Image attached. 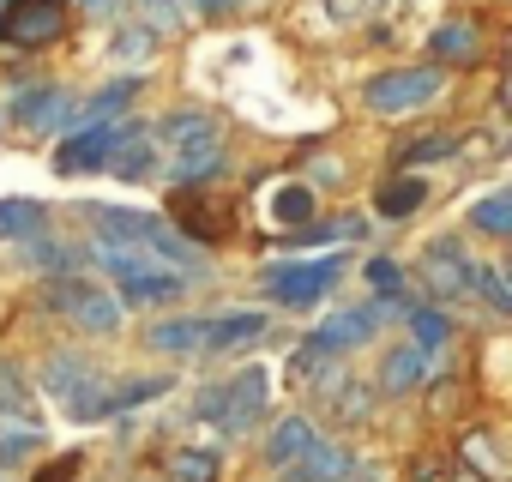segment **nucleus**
<instances>
[{
	"label": "nucleus",
	"instance_id": "1",
	"mask_svg": "<svg viewBox=\"0 0 512 482\" xmlns=\"http://www.w3.org/2000/svg\"><path fill=\"white\" fill-rule=\"evenodd\" d=\"M266 398H272V374H266V368H241V374L205 386V392L193 398V410H199L205 422H217L223 434H247L253 422L266 416Z\"/></svg>",
	"mask_w": 512,
	"mask_h": 482
},
{
	"label": "nucleus",
	"instance_id": "2",
	"mask_svg": "<svg viewBox=\"0 0 512 482\" xmlns=\"http://www.w3.org/2000/svg\"><path fill=\"white\" fill-rule=\"evenodd\" d=\"M43 386L61 398V410H67L73 422L109 416V386H103V374H97L79 350H55V356L43 362Z\"/></svg>",
	"mask_w": 512,
	"mask_h": 482
},
{
	"label": "nucleus",
	"instance_id": "3",
	"mask_svg": "<svg viewBox=\"0 0 512 482\" xmlns=\"http://www.w3.org/2000/svg\"><path fill=\"white\" fill-rule=\"evenodd\" d=\"M43 302H49V308H61V314H67L79 332H91V338H109V332L121 326V296H115V290L85 284V272H79V278H49Z\"/></svg>",
	"mask_w": 512,
	"mask_h": 482
},
{
	"label": "nucleus",
	"instance_id": "4",
	"mask_svg": "<svg viewBox=\"0 0 512 482\" xmlns=\"http://www.w3.org/2000/svg\"><path fill=\"white\" fill-rule=\"evenodd\" d=\"M440 67H392V73H380V79H368V109L374 115H416V109H428L434 97H440Z\"/></svg>",
	"mask_w": 512,
	"mask_h": 482
},
{
	"label": "nucleus",
	"instance_id": "5",
	"mask_svg": "<svg viewBox=\"0 0 512 482\" xmlns=\"http://www.w3.org/2000/svg\"><path fill=\"white\" fill-rule=\"evenodd\" d=\"M0 37L13 49H49L67 37V7L61 0H13L7 19H0Z\"/></svg>",
	"mask_w": 512,
	"mask_h": 482
},
{
	"label": "nucleus",
	"instance_id": "6",
	"mask_svg": "<svg viewBox=\"0 0 512 482\" xmlns=\"http://www.w3.org/2000/svg\"><path fill=\"white\" fill-rule=\"evenodd\" d=\"M344 278V260H314V266H272L266 272V290L278 308H314L332 284Z\"/></svg>",
	"mask_w": 512,
	"mask_h": 482
},
{
	"label": "nucleus",
	"instance_id": "7",
	"mask_svg": "<svg viewBox=\"0 0 512 482\" xmlns=\"http://www.w3.org/2000/svg\"><path fill=\"white\" fill-rule=\"evenodd\" d=\"M380 320H386V302H374V308H344V314H332V320H320V332H314V344L326 350V356H344V350H362L374 332H380Z\"/></svg>",
	"mask_w": 512,
	"mask_h": 482
},
{
	"label": "nucleus",
	"instance_id": "8",
	"mask_svg": "<svg viewBox=\"0 0 512 482\" xmlns=\"http://www.w3.org/2000/svg\"><path fill=\"white\" fill-rule=\"evenodd\" d=\"M187 290V272H175V266H145V272H127L121 284H115V296H121V308H163V302H175Z\"/></svg>",
	"mask_w": 512,
	"mask_h": 482
},
{
	"label": "nucleus",
	"instance_id": "9",
	"mask_svg": "<svg viewBox=\"0 0 512 482\" xmlns=\"http://www.w3.org/2000/svg\"><path fill=\"white\" fill-rule=\"evenodd\" d=\"M422 278L434 296H476V266L458 254V241H434L422 254Z\"/></svg>",
	"mask_w": 512,
	"mask_h": 482
},
{
	"label": "nucleus",
	"instance_id": "10",
	"mask_svg": "<svg viewBox=\"0 0 512 482\" xmlns=\"http://www.w3.org/2000/svg\"><path fill=\"white\" fill-rule=\"evenodd\" d=\"M115 139H121V127H73V133H67V145L55 151V169H61V175L103 169V163L115 157Z\"/></svg>",
	"mask_w": 512,
	"mask_h": 482
},
{
	"label": "nucleus",
	"instance_id": "11",
	"mask_svg": "<svg viewBox=\"0 0 512 482\" xmlns=\"http://www.w3.org/2000/svg\"><path fill=\"white\" fill-rule=\"evenodd\" d=\"M356 470V458H350V446H338V440H314L296 464H284L278 476L284 482H344Z\"/></svg>",
	"mask_w": 512,
	"mask_h": 482
},
{
	"label": "nucleus",
	"instance_id": "12",
	"mask_svg": "<svg viewBox=\"0 0 512 482\" xmlns=\"http://www.w3.org/2000/svg\"><path fill=\"white\" fill-rule=\"evenodd\" d=\"M19 260L31 272H49V278H79L85 260H91V248H79V241H55V235H31L25 248H19Z\"/></svg>",
	"mask_w": 512,
	"mask_h": 482
},
{
	"label": "nucleus",
	"instance_id": "13",
	"mask_svg": "<svg viewBox=\"0 0 512 482\" xmlns=\"http://www.w3.org/2000/svg\"><path fill=\"white\" fill-rule=\"evenodd\" d=\"M169 211H175V229L193 235V241H223L229 235V205H211L205 193H175Z\"/></svg>",
	"mask_w": 512,
	"mask_h": 482
},
{
	"label": "nucleus",
	"instance_id": "14",
	"mask_svg": "<svg viewBox=\"0 0 512 482\" xmlns=\"http://www.w3.org/2000/svg\"><path fill=\"white\" fill-rule=\"evenodd\" d=\"M73 115V97L67 91H55V85H37V91H19L13 97V121L19 127H61ZM79 121V115H73Z\"/></svg>",
	"mask_w": 512,
	"mask_h": 482
},
{
	"label": "nucleus",
	"instance_id": "15",
	"mask_svg": "<svg viewBox=\"0 0 512 482\" xmlns=\"http://www.w3.org/2000/svg\"><path fill=\"white\" fill-rule=\"evenodd\" d=\"M145 344H151L157 356H193V350H211V320H193V314H181V320H157Z\"/></svg>",
	"mask_w": 512,
	"mask_h": 482
},
{
	"label": "nucleus",
	"instance_id": "16",
	"mask_svg": "<svg viewBox=\"0 0 512 482\" xmlns=\"http://www.w3.org/2000/svg\"><path fill=\"white\" fill-rule=\"evenodd\" d=\"M422 374H428V350L410 338V344L386 350V362H380V392L404 398V392H416V386H422Z\"/></svg>",
	"mask_w": 512,
	"mask_h": 482
},
{
	"label": "nucleus",
	"instance_id": "17",
	"mask_svg": "<svg viewBox=\"0 0 512 482\" xmlns=\"http://www.w3.org/2000/svg\"><path fill=\"white\" fill-rule=\"evenodd\" d=\"M91 223L103 229V235H115V241H157V229H163V217H145V211H127V205H91Z\"/></svg>",
	"mask_w": 512,
	"mask_h": 482
},
{
	"label": "nucleus",
	"instance_id": "18",
	"mask_svg": "<svg viewBox=\"0 0 512 482\" xmlns=\"http://www.w3.org/2000/svg\"><path fill=\"white\" fill-rule=\"evenodd\" d=\"M428 49H434L440 61H452V67H470V61L482 55V31H476L470 19H446V25L428 37Z\"/></svg>",
	"mask_w": 512,
	"mask_h": 482
},
{
	"label": "nucleus",
	"instance_id": "19",
	"mask_svg": "<svg viewBox=\"0 0 512 482\" xmlns=\"http://www.w3.org/2000/svg\"><path fill=\"white\" fill-rule=\"evenodd\" d=\"M314 440H320V434H314V422H308V416H284V422L272 428V440H266V458H272V470L296 464V458H302Z\"/></svg>",
	"mask_w": 512,
	"mask_h": 482
},
{
	"label": "nucleus",
	"instance_id": "20",
	"mask_svg": "<svg viewBox=\"0 0 512 482\" xmlns=\"http://www.w3.org/2000/svg\"><path fill=\"white\" fill-rule=\"evenodd\" d=\"M151 163H157V151H151V133H145V127H121L109 169H115V175H127V181H139V175H151Z\"/></svg>",
	"mask_w": 512,
	"mask_h": 482
},
{
	"label": "nucleus",
	"instance_id": "21",
	"mask_svg": "<svg viewBox=\"0 0 512 482\" xmlns=\"http://www.w3.org/2000/svg\"><path fill=\"white\" fill-rule=\"evenodd\" d=\"M133 97H139V79H115V85H103V91L79 109V121H73V127H109Z\"/></svg>",
	"mask_w": 512,
	"mask_h": 482
},
{
	"label": "nucleus",
	"instance_id": "22",
	"mask_svg": "<svg viewBox=\"0 0 512 482\" xmlns=\"http://www.w3.org/2000/svg\"><path fill=\"white\" fill-rule=\"evenodd\" d=\"M43 217H49L43 199H0V241H31Z\"/></svg>",
	"mask_w": 512,
	"mask_h": 482
},
{
	"label": "nucleus",
	"instance_id": "23",
	"mask_svg": "<svg viewBox=\"0 0 512 482\" xmlns=\"http://www.w3.org/2000/svg\"><path fill=\"white\" fill-rule=\"evenodd\" d=\"M422 199H428V181H422V175H392L374 205H380V217H410Z\"/></svg>",
	"mask_w": 512,
	"mask_h": 482
},
{
	"label": "nucleus",
	"instance_id": "24",
	"mask_svg": "<svg viewBox=\"0 0 512 482\" xmlns=\"http://www.w3.org/2000/svg\"><path fill=\"white\" fill-rule=\"evenodd\" d=\"M320 392H326V410L344 416V422H362V416L374 410V392H368L362 380H326Z\"/></svg>",
	"mask_w": 512,
	"mask_h": 482
},
{
	"label": "nucleus",
	"instance_id": "25",
	"mask_svg": "<svg viewBox=\"0 0 512 482\" xmlns=\"http://www.w3.org/2000/svg\"><path fill=\"white\" fill-rule=\"evenodd\" d=\"M211 169H223V145H217V133L199 139V145H181V151H175V181H205Z\"/></svg>",
	"mask_w": 512,
	"mask_h": 482
},
{
	"label": "nucleus",
	"instance_id": "26",
	"mask_svg": "<svg viewBox=\"0 0 512 482\" xmlns=\"http://www.w3.org/2000/svg\"><path fill=\"white\" fill-rule=\"evenodd\" d=\"M266 338V314H223L211 320V350H235V344H253Z\"/></svg>",
	"mask_w": 512,
	"mask_h": 482
},
{
	"label": "nucleus",
	"instance_id": "27",
	"mask_svg": "<svg viewBox=\"0 0 512 482\" xmlns=\"http://www.w3.org/2000/svg\"><path fill=\"white\" fill-rule=\"evenodd\" d=\"M169 476H175V482H217V476H223V458H217V452H199V446H181V452L169 458Z\"/></svg>",
	"mask_w": 512,
	"mask_h": 482
},
{
	"label": "nucleus",
	"instance_id": "28",
	"mask_svg": "<svg viewBox=\"0 0 512 482\" xmlns=\"http://www.w3.org/2000/svg\"><path fill=\"white\" fill-rule=\"evenodd\" d=\"M470 223H476L482 235H512V193H488V199H476V205H470Z\"/></svg>",
	"mask_w": 512,
	"mask_h": 482
},
{
	"label": "nucleus",
	"instance_id": "29",
	"mask_svg": "<svg viewBox=\"0 0 512 482\" xmlns=\"http://www.w3.org/2000/svg\"><path fill=\"white\" fill-rule=\"evenodd\" d=\"M217 127H211V115H199V109H181V115H169L163 121V139L181 151V145H199V139H211Z\"/></svg>",
	"mask_w": 512,
	"mask_h": 482
},
{
	"label": "nucleus",
	"instance_id": "30",
	"mask_svg": "<svg viewBox=\"0 0 512 482\" xmlns=\"http://www.w3.org/2000/svg\"><path fill=\"white\" fill-rule=\"evenodd\" d=\"M0 410H7L13 422H37L31 416V392H25V380H19L13 362H0Z\"/></svg>",
	"mask_w": 512,
	"mask_h": 482
},
{
	"label": "nucleus",
	"instance_id": "31",
	"mask_svg": "<svg viewBox=\"0 0 512 482\" xmlns=\"http://www.w3.org/2000/svg\"><path fill=\"white\" fill-rule=\"evenodd\" d=\"M169 392V380H127V386H109V416H121V410H133V404H151V398H163Z\"/></svg>",
	"mask_w": 512,
	"mask_h": 482
},
{
	"label": "nucleus",
	"instance_id": "32",
	"mask_svg": "<svg viewBox=\"0 0 512 482\" xmlns=\"http://www.w3.org/2000/svg\"><path fill=\"white\" fill-rule=\"evenodd\" d=\"M272 217L302 229V223L314 217V193H308V187H278V193H272Z\"/></svg>",
	"mask_w": 512,
	"mask_h": 482
},
{
	"label": "nucleus",
	"instance_id": "33",
	"mask_svg": "<svg viewBox=\"0 0 512 482\" xmlns=\"http://www.w3.org/2000/svg\"><path fill=\"white\" fill-rule=\"evenodd\" d=\"M410 338H416L422 350H440V344L452 338V320H446L440 308H416V314H410Z\"/></svg>",
	"mask_w": 512,
	"mask_h": 482
},
{
	"label": "nucleus",
	"instance_id": "34",
	"mask_svg": "<svg viewBox=\"0 0 512 482\" xmlns=\"http://www.w3.org/2000/svg\"><path fill=\"white\" fill-rule=\"evenodd\" d=\"M151 49H157V37H151L145 25H121V31H115V61H145Z\"/></svg>",
	"mask_w": 512,
	"mask_h": 482
},
{
	"label": "nucleus",
	"instance_id": "35",
	"mask_svg": "<svg viewBox=\"0 0 512 482\" xmlns=\"http://www.w3.org/2000/svg\"><path fill=\"white\" fill-rule=\"evenodd\" d=\"M368 284H374V296H380L386 308H398V290H404V272H398L392 260H368Z\"/></svg>",
	"mask_w": 512,
	"mask_h": 482
},
{
	"label": "nucleus",
	"instance_id": "36",
	"mask_svg": "<svg viewBox=\"0 0 512 482\" xmlns=\"http://www.w3.org/2000/svg\"><path fill=\"white\" fill-rule=\"evenodd\" d=\"M476 296H482L494 314H512V284H506L500 272H488V266H476Z\"/></svg>",
	"mask_w": 512,
	"mask_h": 482
},
{
	"label": "nucleus",
	"instance_id": "37",
	"mask_svg": "<svg viewBox=\"0 0 512 482\" xmlns=\"http://www.w3.org/2000/svg\"><path fill=\"white\" fill-rule=\"evenodd\" d=\"M434 157H452V139L446 133H428V139H410L404 145V163H434Z\"/></svg>",
	"mask_w": 512,
	"mask_h": 482
},
{
	"label": "nucleus",
	"instance_id": "38",
	"mask_svg": "<svg viewBox=\"0 0 512 482\" xmlns=\"http://www.w3.org/2000/svg\"><path fill=\"white\" fill-rule=\"evenodd\" d=\"M79 470H85V452H61L55 464H43V470H37V482H73Z\"/></svg>",
	"mask_w": 512,
	"mask_h": 482
},
{
	"label": "nucleus",
	"instance_id": "39",
	"mask_svg": "<svg viewBox=\"0 0 512 482\" xmlns=\"http://www.w3.org/2000/svg\"><path fill=\"white\" fill-rule=\"evenodd\" d=\"M344 482H386V470H380V464H356Z\"/></svg>",
	"mask_w": 512,
	"mask_h": 482
},
{
	"label": "nucleus",
	"instance_id": "40",
	"mask_svg": "<svg viewBox=\"0 0 512 482\" xmlns=\"http://www.w3.org/2000/svg\"><path fill=\"white\" fill-rule=\"evenodd\" d=\"M193 7H205V13H229L235 0H193Z\"/></svg>",
	"mask_w": 512,
	"mask_h": 482
},
{
	"label": "nucleus",
	"instance_id": "41",
	"mask_svg": "<svg viewBox=\"0 0 512 482\" xmlns=\"http://www.w3.org/2000/svg\"><path fill=\"white\" fill-rule=\"evenodd\" d=\"M500 97H506V109H512V73H506V85H500Z\"/></svg>",
	"mask_w": 512,
	"mask_h": 482
},
{
	"label": "nucleus",
	"instance_id": "42",
	"mask_svg": "<svg viewBox=\"0 0 512 482\" xmlns=\"http://www.w3.org/2000/svg\"><path fill=\"white\" fill-rule=\"evenodd\" d=\"M7 7H13V0H0V19H7Z\"/></svg>",
	"mask_w": 512,
	"mask_h": 482
},
{
	"label": "nucleus",
	"instance_id": "43",
	"mask_svg": "<svg viewBox=\"0 0 512 482\" xmlns=\"http://www.w3.org/2000/svg\"><path fill=\"white\" fill-rule=\"evenodd\" d=\"M85 7H109V0H85Z\"/></svg>",
	"mask_w": 512,
	"mask_h": 482
},
{
	"label": "nucleus",
	"instance_id": "44",
	"mask_svg": "<svg viewBox=\"0 0 512 482\" xmlns=\"http://www.w3.org/2000/svg\"><path fill=\"white\" fill-rule=\"evenodd\" d=\"M506 284H512V266H506Z\"/></svg>",
	"mask_w": 512,
	"mask_h": 482
}]
</instances>
